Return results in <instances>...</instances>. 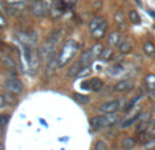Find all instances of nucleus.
Here are the masks:
<instances>
[{"label": "nucleus", "instance_id": "nucleus-9", "mask_svg": "<svg viewBox=\"0 0 155 150\" xmlns=\"http://www.w3.org/2000/svg\"><path fill=\"white\" fill-rule=\"evenodd\" d=\"M88 89L93 91H98L102 89V86H104V82H102L99 78H93L91 80H88Z\"/></svg>", "mask_w": 155, "mask_h": 150}, {"label": "nucleus", "instance_id": "nucleus-10", "mask_svg": "<svg viewBox=\"0 0 155 150\" xmlns=\"http://www.w3.org/2000/svg\"><path fill=\"white\" fill-rule=\"evenodd\" d=\"M118 51L121 52V53H129V52L132 51V43L129 40H123L120 41V44H118Z\"/></svg>", "mask_w": 155, "mask_h": 150}, {"label": "nucleus", "instance_id": "nucleus-17", "mask_svg": "<svg viewBox=\"0 0 155 150\" xmlns=\"http://www.w3.org/2000/svg\"><path fill=\"white\" fill-rule=\"evenodd\" d=\"M3 97H4V102H5V105H8V107H14V105H15L16 100H15V97H14V94H11V93H5V94H3Z\"/></svg>", "mask_w": 155, "mask_h": 150}, {"label": "nucleus", "instance_id": "nucleus-20", "mask_svg": "<svg viewBox=\"0 0 155 150\" xmlns=\"http://www.w3.org/2000/svg\"><path fill=\"white\" fill-rule=\"evenodd\" d=\"M3 63H4V66L7 68H10V70H15V67H16L15 62H14L10 56H3Z\"/></svg>", "mask_w": 155, "mask_h": 150}, {"label": "nucleus", "instance_id": "nucleus-31", "mask_svg": "<svg viewBox=\"0 0 155 150\" xmlns=\"http://www.w3.org/2000/svg\"><path fill=\"white\" fill-rule=\"evenodd\" d=\"M5 107V102H4V97H3V94H0V109L2 108Z\"/></svg>", "mask_w": 155, "mask_h": 150}, {"label": "nucleus", "instance_id": "nucleus-25", "mask_svg": "<svg viewBox=\"0 0 155 150\" xmlns=\"http://www.w3.org/2000/svg\"><path fill=\"white\" fill-rule=\"evenodd\" d=\"M8 121H10V115H7V113H3V115H0V126L5 127L8 124Z\"/></svg>", "mask_w": 155, "mask_h": 150}, {"label": "nucleus", "instance_id": "nucleus-8", "mask_svg": "<svg viewBox=\"0 0 155 150\" xmlns=\"http://www.w3.org/2000/svg\"><path fill=\"white\" fill-rule=\"evenodd\" d=\"M106 30H107V22L104 21L98 27H97L95 30H93L91 33H93V36L97 38V40H101V38H104V36H105V33H106Z\"/></svg>", "mask_w": 155, "mask_h": 150}, {"label": "nucleus", "instance_id": "nucleus-11", "mask_svg": "<svg viewBox=\"0 0 155 150\" xmlns=\"http://www.w3.org/2000/svg\"><path fill=\"white\" fill-rule=\"evenodd\" d=\"M120 40H121V37H120V33L118 32H112L109 34V37H107V43H109L110 46L118 45V44H120Z\"/></svg>", "mask_w": 155, "mask_h": 150}, {"label": "nucleus", "instance_id": "nucleus-1", "mask_svg": "<svg viewBox=\"0 0 155 150\" xmlns=\"http://www.w3.org/2000/svg\"><path fill=\"white\" fill-rule=\"evenodd\" d=\"M80 48V44L76 43L75 40H68L67 43L63 45V48L60 49L59 55L56 57V62H57V67H64L65 64L71 62L74 59V56L78 53Z\"/></svg>", "mask_w": 155, "mask_h": 150}, {"label": "nucleus", "instance_id": "nucleus-18", "mask_svg": "<svg viewBox=\"0 0 155 150\" xmlns=\"http://www.w3.org/2000/svg\"><path fill=\"white\" fill-rule=\"evenodd\" d=\"M74 100H75L76 102H79V104H82V105L88 104V101H90V98H88L87 96H83V94H78V93H74Z\"/></svg>", "mask_w": 155, "mask_h": 150}, {"label": "nucleus", "instance_id": "nucleus-23", "mask_svg": "<svg viewBox=\"0 0 155 150\" xmlns=\"http://www.w3.org/2000/svg\"><path fill=\"white\" fill-rule=\"evenodd\" d=\"M129 19H131V22L132 23H135V25H139L140 23V15L136 12V11H129Z\"/></svg>", "mask_w": 155, "mask_h": 150}, {"label": "nucleus", "instance_id": "nucleus-26", "mask_svg": "<svg viewBox=\"0 0 155 150\" xmlns=\"http://www.w3.org/2000/svg\"><path fill=\"white\" fill-rule=\"evenodd\" d=\"M94 150H107V145L104 142V141H98L94 145Z\"/></svg>", "mask_w": 155, "mask_h": 150}, {"label": "nucleus", "instance_id": "nucleus-19", "mask_svg": "<svg viewBox=\"0 0 155 150\" xmlns=\"http://www.w3.org/2000/svg\"><path fill=\"white\" fill-rule=\"evenodd\" d=\"M104 51V46H102V44H95V45L93 46V48L90 49L91 55H93V57L95 59V57H98L99 55H101V52Z\"/></svg>", "mask_w": 155, "mask_h": 150}, {"label": "nucleus", "instance_id": "nucleus-4", "mask_svg": "<svg viewBox=\"0 0 155 150\" xmlns=\"http://www.w3.org/2000/svg\"><path fill=\"white\" fill-rule=\"evenodd\" d=\"M30 11H31V14L34 16H37V18H41V16L48 14L41 0H34V2L31 3V5H30Z\"/></svg>", "mask_w": 155, "mask_h": 150}, {"label": "nucleus", "instance_id": "nucleus-21", "mask_svg": "<svg viewBox=\"0 0 155 150\" xmlns=\"http://www.w3.org/2000/svg\"><path fill=\"white\" fill-rule=\"evenodd\" d=\"M142 97H143V94H139V96H137V97H134V98H132L131 101L128 102V105H127V107L124 108V112H129V111H131L132 108H134V105L136 104V102L139 101V100L142 98Z\"/></svg>", "mask_w": 155, "mask_h": 150}, {"label": "nucleus", "instance_id": "nucleus-22", "mask_svg": "<svg viewBox=\"0 0 155 150\" xmlns=\"http://www.w3.org/2000/svg\"><path fill=\"white\" fill-rule=\"evenodd\" d=\"M99 56L102 57V59L105 60V62H109L110 59H112V56H113V51L110 48H107V49H104V51L101 52V55Z\"/></svg>", "mask_w": 155, "mask_h": 150}, {"label": "nucleus", "instance_id": "nucleus-32", "mask_svg": "<svg viewBox=\"0 0 155 150\" xmlns=\"http://www.w3.org/2000/svg\"><path fill=\"white\" fill-rule=\"evenodd\" d=\"M147 134H148V137H153V138H155V127H154L153 130H151L150 132H147Z\"/></svg>", "mask_w": 155, "mask_h": 150}, {"label": "nucleus", "instance_id": "nucleus-14", "mask_svg": "<svg viewBox=\"0 0 155 150\" xmlns=\"http://www.w3.org/2000/svg\"><path fill=\"white\" fill-rule=\"evenodd\" d=\"M82 70V66H80V63L79 62H76L75 64L72 66V67L68 70V74H67V77L68 78H75L78 77V74H79V71Z\"/></svg>", "mask_w": 155, "mask_h": 150}, {"label": "nucleus", "instance_id": "nucleus-16", "mask_svg": "<svg viewBox=\"0 0 155 150\" xmlns=\"http://www.w3.org/2000/svg\"><path fill=\"white\" fill-rule=\"evenodd\" d=\"M105 19H104V16H94L93 19H91V22H90V25H88V27H90V30L91 32H93V30H95L97 27L99 26V25L102 23V22H104Z\"/></svg>", "mask_w": 155, "mask_h": 150}, {"label": "nucleus", "instance_id": "nucleus-28", "mask_svg": "<svg viewBox=\"0 0 155 150\" xmlns=\"http://www.w3.org/2000/svg\"><path fill=\"white\" fill-rule=\"evenodd\" d=\"M5 3H8L10 5H12V4H22V3H26L27 0H4Z\"/></svg>", "mask_w": 155, "mask_h": 150}, {"label": "nucleus", "instance_id": "nucleus-30", "mask_svg": "<svg viewBox=\"0 0 155 150\" xmlns=\"http://www.w3.org/2000/svg\"><path fill=\"white\" fill-rule=\"evenodd\" d=\"M5 23H7V22H5V18L2 15V14H0V27H4Z\"/></svg>", "mask_w": 155, "mask_h": 150}, {"label": "nucleus", "instance_id": "nucleus-6", "mask_svg": "<svg viewBox=\"0 0 155 150\" xmlns=\"http://www.w3.org/2000/svg\"><path fill=\"white\" fill-rule=\"evenodd\" d=\"M132 87H134V83H132L131 80H120V82H117L114 85L113 90H114L116 93H125V91L132 90Z\"/></svg>", "mask_w": 155, "mask_h": 150}, {"label": "nucleus", "instance_id": "nucleus-29", "mask_svg": "<svg viewBox=\"0 0 155 150\" xmlns=\"http://www.w3.org/2000/svg\"><path fill=\"white\" fill-rule=\"evenodd\" d=\"M63 3H64L65 7H70V5H74L76 3V0H63Z\"/></svg>", "mask_w": 155, "mask_h": 150}, {"label": "nucleus", "instance_id": "nucleus-24", "mask_svg": "<svg viewBox=\"0 0 155 150\" xmlns=\"http://www.w3.org/2000/svg\"><path fill=\"white\" fill-rule=\"evenodd\" d=\"M114 19H116V22H117L120 26H124V14L121 12V11H117V12H116Z\"/></svg>", "mask_w": 155, "mask_h": 150}, {"label": "nucleus", "instance_id": "nucleus-13", "mask_svg": "<svg viewBox=\"0 0 155 150\" xmlns=\"http://www.w3.org/2000/svg\"><path fill=\"white\" fill-rule=\"evenodd\" d=\"M121 145H123V149L132 150V149L135 148V145H136V141H135L132 137H127V138H124V139H123Z\"/></svg>", "mask_w": 155, "mask_h": 150}, {"label": "nucleus", "instance_id": "nucleus-27", "mask_svg": "<svg viewBox=\"0 0 155 150\" xmlns=\"http://www.w3.org/2000/svg\"><path fill=\"white\" fill-rule=\"evenodd\" d=\"M41 2H42L44 7H45V10H46V12H49V10H51V7H52V3H53V0H41Z\"/></svg>", "mask_w": 155, "mask_h": 150}, {"label": "nucleus", "instance_id": "nucleus-35", "mask_svg": "<svg viewBox=\"0 0 155 150\" xmlns=\"http://www.w3.org/2000/svg\"><path fill=\"white\" fill-rule=\"evenodd\" d=\"M0 150H4V148H3V145L0 143Z\"/></svg>", "mask_w": 155, "mask_h": 150}, {"label": "nucleus", "instance_id": "nucleus-12", "mask_svg": "<svg viewBox=\"0 0 155 150\" xmlns=\"http://www.w3.org/2000/svg\"><path fill=\"white\" fill-rule=\"evenodd\" d=\"M143 51H144V53L147 55V56L155 57V45L153 43H150V41L144 43V45H143Z\"/></svg>", "mask_w": 155, "mask_h": 150}, {"label": "nucleus", "instance_id": "nucleus-34", "mask_svg": "<svg viewBox=\"0 0 155 150\" xmlns=\"http://www.w3.org/2000/svg\"><path fill=\"white\" fill-rule=\"evenodd\" d=\"M135 2H136L137 4H139V5H142V2H140V0H135Z\"/></svg>", "mask_w": 155, "mask_h": 150}, {"label": "nucleus", "instance_id": "nucleus-5", "mask_svg": "<svg viewBox=\"0 0 155 150\" xmlns=\"http://www.w3.org/2000/svg\"><path fill=\"white\" fill-rule=\"evenodd\" d=\"M118 108H120V101H109V102H105L99 107V111L106 115H112V113L117 112Z\"/></svg>", "mask_w": 155, "mask_h": 150}, {"label": "nucleus", "instance_id": "nucleus-3", "mask_svg": "<svg viewBox=\"0 0 155 150\" xmlns=\"http://www.w3.org/2000/svg\"><path fill=\"white\" fill-rule=\"evenodd\" d=\"M112 124V120L109 119V116H94L90 119V126L93 130H99L102 127H107Z\"/></svg>", "mask_w": 155, "mask_h": 150}, {"label": "nucleus", "instance_id": "nucleus-33", "mask_svg": "<svg viewBox=\"0 0 155 150\" xmlns=\"http://www.w3.org/2000/svg\"><path fill=\"white\" fill-rule=\"evenodd\" d=\"M3 132H4V127H2V126H0V135H2Z\"/></svg>", "mask_w": 155, "mask_h": 150}, {"label": "nucleus", "instance_id": "nucleus-7", "mask_svg": "<svg viewBox=\"0 0 155 150\" xmlns=\"http://www.w3.org/2000/svg\"><path fill=\"white\" fill-rule=\"evenodd\" d=\"M93 60H94L93 55H91L90 49H87V51H84L82 55H80V57H79V60H78V62L80 63V66H82V68H83V67H87V66H90Z\"/></svg>", "mask_w": 155, "mask_h": 150}, {"label": "nucleus", "instance_id": "nucleus-15", "mask_svg": "<svg viewBox=\"0 0 155 150\" xmlns=\"http://www.w3.org/2000/svg\"><path fill=\"white\" fill-rule=\"evenodd\" d=\"M140 116H142V113H137L136 116H134V118L131 119H127V120H124L123 123H121V128H128V127H131L132 124H135L137 120L140 119Z\"/></svg>", "mask_w": 155, "mask_h": 150}, {"label": "nucleus", "instance_id": "nucleus-2", "mask_svg": "<svg viewBox=\"0 0 155 150\" xmlns=\"http://www.w3.org/2000/svg\"><path fill=\"white\" fill-rule=\"evenodd\" d=\"M4 87L8 93L14 94V96L21 94L22 90H23V85H22V82L18 78H7L4 80Z\"/></svg>", "mask_w": 155, "mask_h": 150}]
</instances>
